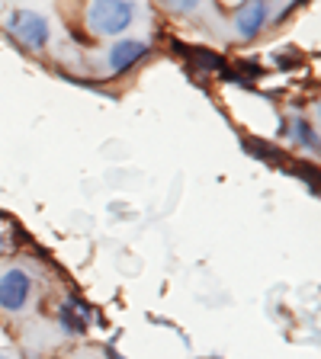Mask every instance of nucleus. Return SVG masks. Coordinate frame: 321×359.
Returning <instances> with one entry per match:
<instances>
[{"label": "nucleus", "instance_id": "1", "mask_svg": "<svg viewBox=\"0 0 321 359\" xmlns=\"http://www.w3.org/2000/svg\"><path fill=\"white\" fill-rule=\"evenodd\" d=\"M135 20V4L132 0H93L87 10L90 29L100 36H119L132 26Z\"/></svg>", "mask_w": 321, "mask_h": 359}, {"label": "nucleus", "instance_id": "2", "mask_svg": "<svg viewBox=\"0 0 321 359\" xmlns=\"http://www.w3.org/2000/svg\"><path fill=\"white\" fill-rule=\"evenodd\" d=\"M10 32L16 36V42L26 48H45L48 45V20L36 10H16L10 16Z\"/></svg>", "mask_w": 321, "mask_h": 359}, {"label": "nucleus", "instance_id": "3", "mask_svg": "<svg viewBox=\"0 0 321 359\" xmlns=\"http://www.w3.org/2000/svg\"><path fill=\"white\" fill-rule=\"evenodd\" d=\"M32 295V279L22 273V269H7L0 273V308L4 311H20L26 308Z\"/></svg>", "mask_w": 321, "mask_h": 359}, {"label": "nucleus", "instance_id": "4", "mask_svg": "<svg viewBox=\"0 0 321 359\" xmlns=\"http://www.w3.org/2000/svg\"><path fill=\"white\" fill-rule=\"evenodd\" d=\"M270 16V0H244L235 10V29L241 39H257V32L267 26Z\"/></svg>", "mask_w": 321, "mask_h": 359}, {"label": "nucleus", "instance_id": "5", "mask_svg": "<svg viewBox=\"0 0 321 359\" xmlns=\"http://www.w3.org/2000/svg\"><path fill=\"white\" fill-rule=\"evenodd\" d=\"M145 55H148V45L145 42H138V39H122V42H116L110 48V67L116 74H122V71L138 65Z\"/></svg>", "mask_w": 321, "mask_h": 359}, {"label": "nucleus", "instance_id": "6", "mask_svg": "<svg viewBox=\"0 0 321 359\" xmlns=\"http://www.w3.org/2000/svg\"><path fill=\"white\" fill-rule=\"evenodd\" d=\"M58 321H61V327H65V334H74V337L87 334V318H84V314H77V305H74V302L61 305Z\"/></svg>", "mask_w": 321, "mask_h": 359}, {"label": "nucleus", "instance_id": "7", "mask_svg": "<svg viewBox=\"0 0 321 359\" xmlns=\"http://www.w3.org/2000/svg\"><path fill=\"white\" fill-rule=\"evenodd\" d=\"M289 135H292V138H296V142L302 144V148H308V151H318V138H315V128L308 126L306 119H296V122H292Z\"/></svg>", "mask_w": 321, "mask_h": 359}, {"label": "nucleus", "instance_id": "8", "mask_svg": "<svg viewBox=\"0 0 321 359\" xmlns=\"http://www.w3.org/2000/svg\"><path fill=\"white\" fill-rule=\"evenodd\" d=\"M190 58H193V65H196V67H206V71H225V61L218 58V55H212V52L193 48V52H190Z\"/></svg>", "mask_w": 321, "mask_h": 359}, {"label": "nucleus", "instance_id": "9", "mask_svg": "<svg viewBox=\"0 0 321 359\" xmlns=\"http://www.w3.org/2000/svg\"><path fill=\"white\" fill-rule=\"evenodd\" d=\"M171 10H177V13H190V10L199 7V0H164Z\"/></svg>", "mask_w": 321, "mask_h": 359}, {"label": "nucleus", "instance_id": "10", "mask_svg": "<svg viewBox=\"0 0 321 359\" xmlns=\"http://www.w3.org/2000/svg\"><path fill=\"white\" fill-rule=\"evenodd\" d=\"M0 359H7V356H4V353H0Z\"/></svg>", "mask_w": 321, "mask_h": 359}]
</instances>
